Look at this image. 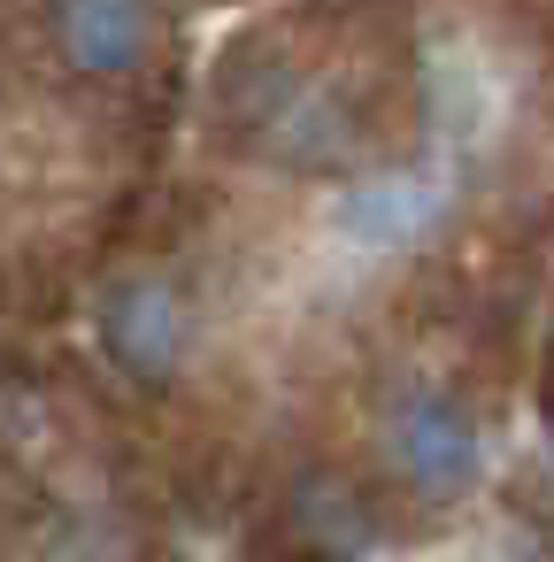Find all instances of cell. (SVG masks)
<instances>
[{"mask_svg":"<svg viewBox=\"0 0 554 562\" xmlns=\"http://www.w3.org/2000/svg\"><path fill=\"white\" fill-rule=\"evenodd\" d=\"M385 63L347 40V24L278 32L262 47V70L224 78V124L231 139L285 170V178H354L385 155Z\"/></svg>","mask_w":554,"mask_h":562,"instance_id":"obj_1","label":"cell"},{"mask_svg":"<svg viewBox=\"0 0 554 562\" xmlns=\"http://www.w3.org/2000/svg\"><path fill=\"white\" fill-rule=\"evenodd\" d=\"M377 447H385L393 477L431 508L470 501L485 477V424L446 378H400L377 408Z\"/></svg>","mask_w":554,"mask_h":562,"instance_id":"obj_2","label":"cell"},{"mask_svg":"<svg viewBox=\"0 0 554 562\" xmlns=\"http://www.w3.org/2000/svg\"><path fill=\"white\" fill-rule=\"evenodd\" d=\"M47 55L86 93H139L162 70V9L155 0H39Z\"/></svg>","mask_w":554,"mask_h":562,"instance_id":"obj_3","label":"cell"},{"mask_svg":"<svg viewBox=\"0 0 554 562\" xmlns=\"http://www.w3.org/2000/svg\"><path fill=\"white\" fill-rule=\"evenodd\" d=\"M93 339L132 385H170L193 355V301L162 262H132L93 293Z\"/></svg>","mask_w":554,"mask_h":562,"instance_id":"obj_4","label":"cell"},{"mask_svg":"<svg viewBox=\"0 0 554 562\" xmlns=\"http://www.w3.org/2000/svg\"><path fill=\"white\" fill-rule=\"evenodd\" d=\"M454 209V162L446 155H423V162H400V170H377L347 193L339 209V232L370 255L385 247H416L439 232V216Z\"/></svg>","mask_w":554,"mask_h":562,"instance_id":"obj_5","label":"cell"},{"mask_svg":"<svg viewBox=\"0 0 554 562\" xmlns=\"http://www.w3.org/2000/svg\"><path fill=\"white\" fill-rule=\"evenodd\" d=\"M516 562H546V547H523V554H516Z\"/></svg>","mask_w":554,"mask_h":562,"instance_id":"obj_6","label":"cell"}]
</instances>
